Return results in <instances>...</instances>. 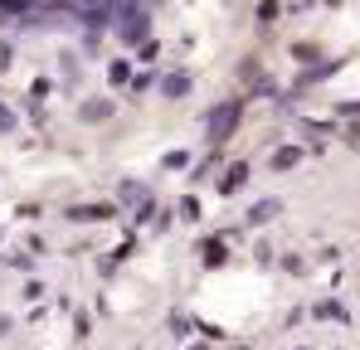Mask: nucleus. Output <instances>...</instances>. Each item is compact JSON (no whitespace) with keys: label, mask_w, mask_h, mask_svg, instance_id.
Returning <instances> with one entry per match:
<instances>
[{"label":"nucleus","mask_w":360,"mask_h":350,"mask_svg":"<svg viewBox=\"0 0 360 350\" xmlns=\"http://www.w3.org/2000/svg\"><path fill=\"white\" fill-rule=\"evenodd\" d=\"M117 30H122V39H141V34H146V15H141V10H136V5H122L117 10Z\"/></svg>","instance_id":"f257e3e1"},{"label":"nucleus","mask_w":360,"mask_h":350,"mask_svg":"<svg viewBox=\"0 0 360 350\" xmlns=\"http://www.w3.org/2000/svg\"><path fill=\"white\" fill-rule=\"evenodd\" d=\"M234 122H239V103H224L219 112L210 117V136H214V141H224V136L234 131Z\"/></svg>","instance_id":"f03ea898"},{"label":"nucleus","mask_w":360,"mask_h":350,"mask_svg":"<svg viewBox=\"0 0 360 350\" xmlns=\"http://www.w3.org/2000/svg\"><path fill=\"white\" fill-rule=\"evenodd\" d=\"M278 214V200H263L258 209H253V224H263V219H273Z\"/></svg>","instance_id":"7ed1b4c3"},{"label":"nucleus","mask_w":360,"mask_h":350,"mask_svg":"<svg viewBox=\"0 0 360 350\" xmlns=\"http://www.w3.org/2000/svg\"><path fill=\"white\" fill-rule=\"evenodd\" d=\"M166 93L176 98V93H190V78H166Z\"/></svg>","instance_id":"20e7f679"},{"label":"nucleus","mask_w":360,"mask_h":350,"mask_svg":"<svg viewBox=\"0 0 360 350\" xmlns=\"http://www.w3.org/2000/svg\"><path fill=\"white\" fill-rule=\"evenodd\" d=\"M243 175H248V171H243V166H234V171H229V175H224V190H234V185H239V180H243Z\"/></svg>","instance_id":"39448f33"},{"label":"nucleus","mask_w":360,"mask_h":350,"mask_svg":"<svg viewBox=\"0 0 360 350\" xmlns=\"http://www.w3.org/2000/svg\"><path fill=\"white\" fill-rule=\"evenodd\" d=\"M0 127H10V112H5V108H0Z\"/></svg>","instance_id":"423d86ee"}]
</instances>
